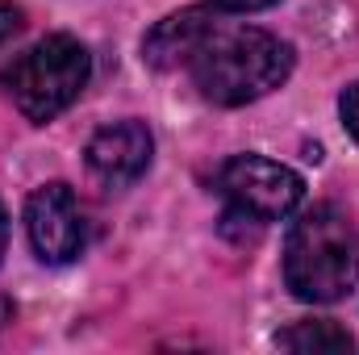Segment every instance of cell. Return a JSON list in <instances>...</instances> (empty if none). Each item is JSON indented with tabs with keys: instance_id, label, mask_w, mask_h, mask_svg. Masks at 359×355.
<instances>
[{
	"instance_id": "6da1fadb",
	"label": "cell",
	"mask_w": 359,
	"mask_h": 355,
	"mask_svg": "<svg viewBox=\"0 0 359 355\" xmlns=\"http://www.w3.org/2000/svg\"><path fill=\"white\" fill-rule=\"evenodd\" d=\"M192 84L213 105H251L276 92L292 72V46L255 25H213L188 59Z\"/></svg>"
},
{
	"instance_id": "7a4b0ae2",
	"label": "cell",
	"mask_w": 359,
	"mask_h": 355,
	"mask_svg": "<svg viewBox=\"0 0 359 355\" xmlns=\"http://www.w3.org/2000/svg\"><path fill=\"white\" fill-rule=\"evenodd\" d=\"M284 284L292 297L330 305L359 284V230L334 205L305 209L284 243Z\"/></svg>"
},
{
	"instance_id": "3957f363",
	"label": "cell",
	"mask_w": 359,
	"mask_h": 355,
	"mask_svg": "<svg viewBox=\"0 0 359 355\" xmlns=\"http://www.w3.org/2000/svg\"><path fill=\"white\" fill-rule=\"evenodd\" d=\"M88 80H92V55L72 34L42 38L38 46H29L4 72V88L13 96V105L38 126L55 121L63 109H72L80 100V92L88 88Z\"/></svg>"
},
{
	"instance_id": "277c9868",
	"label": "cell",
	"mask_w": 359,
	"mask_h": 355,
	"mask_svg": "<svg viewBox=\"0 0 359 355\" xmlns=\"http://www.w3.org/2000/svg\"><path fill=\"white\" fill-rule=\"evenodd\" d=\"M217 192L238 222H280L305 201V180L264 155H234L217 172Z\"/></svg>"
},
{
	"instance_id": "5b68a950",
	"label": "cell",
	"mask_w": 359,
	"mask_h": 355,
	"mask_svg": "<svg viewBox=\"0 0 359 355\" xmlns=\"http://www.w3.org/2000/svg\"><path fill=\"white\" fill-rule=\"evenodd\" d=\"M25 230L42 264H72L88 243L80 201L67 184H42L25 201Z\"/></svg>"
},
{
	"instance_id": "8992f818",
	"label": "cell",
	"mask_w": 359,
	"mask_h": 355,
	"mask_svg": "<svg viewBox=\"0 0 359 355\" xmlns=\"http://www.w3.org/2000/svg\"><path fill=\"white\" fill-rule=\"evenodd\" d=\"M84 155H88V168L96 180H104L109 188H126V184L147 176L151 155H155V138L142 121H113V126L92 134Z\"/></svg>"
},
{
	"instance_id": "52a82bcc",
	"label": "cell",
	"mask_w": 359,
	"mask_h": 355,
	"mask_svg": "<svg viewBox=\"0 0 359 355\" xmlns=\"http://www.w3.org/2000/svg\"><path fill=\"white\" fill-rule=\"evenodd\" d=\"M217 8L205 0V4H192V8H184V13H172L168 21H159L151 34H147V42H142V59L151 63V67H188V59H192V51L201 46V38L217 25Z\"/></svg>"
},
{
	"instance_id": "ba28073f",
	"label": "cell",
	"mask_w": 359,
	"mask_h": 355,
	"mask_svg": "<svg viewBox=\"0 0 359 355\" xmlns=\"http://www.w3.org/2000/svg\"><path fill=\"white\" fill-rule=\"evenodd\" d=\"M284 351H351V335L334 322H297L276 335Z\"/></svg>"
},
{
	"instance_id": "9c48e42d",
	"label": "cell",
	"mask_w": 359,
	"mask_h": 355,
	"mask_svg": "<svg viewBox=\"0 0 359 355\" xmlns=\"http://www.w3.org/2000/svg\"><path fill=\"white\" fill-rule=\"evenodd\" d=\"M339 113H343V126H347V134L359 142V84L343 92V100H339Z\"/></svg>"
},
{
	"instance_id": "30bf717a",
	"label": "cell",
	"mask_w": 359,
	"mask_h": 355,
	"mask_svg": "<svg viewBox=\"0 0 359 355\" xmlns=\"http://www.w3.org/2000/svg\"><path fill=\"white\" fill-rule=\"evenodd\" d=\"M217 13H259V8H271L276 0H209Z\"/></svg>"
},
{
	"instance_id": "8fae6325",
	"label": "cell",
	"mask_w": 359,
	"mask_h": 355,
	"mask_svg": "<svg viewBox=\"0 0 359 355\" xmlns=\"http://www.w3.org/2000/svg\"><path fill=\"white\" fill-rule=\"evenodd\" d=\"M21 21H25V17H21L17 4H0V42H8V38L21 29Z\"/></svg>"
},
{
	"instance_id": "7c38bea8",
	"label": "cell",
	"mask_w": 359,
	"mask_h": 355,
	"mask_svg": "<svg viewBox=\"0 0 359 355\" xmlns=\"http://www.w3.org/2000/svg\"><path fill=\"white\" fill-rule=\"evenodd\" d=\"M4 251H8V213L0 205V264H4Z\"/></svg>"
}]
</instances>
